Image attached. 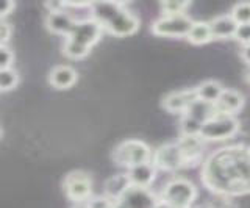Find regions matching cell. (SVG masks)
Segmentation results:
<instances>
[{
  "label": "cell",
  "instance_id": "cell-1",
  "mask_svg": "<svg viewBox=\"0 0 250 208\" xmlns=\"http://www.w3.org/2000/svg\"><path fill=\"white\" fill-rule=\"evenodd\" d=\"M207 187L221 196H239L250 191V150L230 147L213 153L202 175Z\"/></svg>",
  "mask_w": 250,
  "mask_h": 208
},
{
  "label": "cell",
  "instance_id": "cell-2",
  "mask_svg": "<svg viewBox=\"0 0 250 208\" xmlns=\"http://www.w3.org/2000/svg\"><path fill=\"white\" fill-rule=\"evenodd\" d=\"M92 19H96L102 28H106L114 36H130L138 32L139 19L135 13L128 11L124 3L117 2H94L91 3Z\"/></svg>",
  "mask_w": 250,
  "mask_h": 208
},
{
  "label": "cell",
  "instance_id": "cell-3",
  "mask_svg": "<svg viewBox=\"0 0 250 208\" xmlns=\"http://www.w3.org/2000/svg\"><path fill=\"white\" fill-rule=\"evenodd\" d=\"M102 30H104L102 25L92 18L77 21L74 28L66 36L64 45H62V53L72 60L86 57L92 45L100 40Z\"/></svg>",
  "mask_w": 250,
  "mask_h": 208
},
{
  "label": "cell",
  "instance_id": "cell-4",
  "mask_svg": "<svg viewBox=\"0 0 250 208\" xmlns=\"http://www.w3.org/2000/svg\"><path fill=\"white\" fill-rule=\"evenodd\" d=\"M195 197H197L195 185L183 177H177L164 185L160 202L170 208H189Z\"/></svg>",
  "mask_w": 250,
  "mask_h": 208
},
{
  "label": "cell",
  "instance_id": "cell-5",
  "mask_svg": "<svg viewBox=\"0 0 250 208\" xmlns=\"http://www.w3.org/2000/svg\"><path fill=\"white\" fill-rule=\"evenodd\" d=\"M239 130V121L230 114L214 113L202 124L200 138L203 141H224L230 140Z\"/></svg>",
  "mask_w": 250,
  "mask_h": 208
},
{
  "label": "cell",
  "instance_id": "cell-6",
  "mask_svg": "<svg viewBox=\"0 0 250 208\" xmlns=\"http://www.w3.org/2000/svg\"><path fill=\"white\" fill-rule=\"evenodd\" d=\"M113 161L119 166L133 167L141 163H147L152 158L150 147L139 140H127L117 144L113 150Z\"/></svg>",
  "mask_w": 250,
  "mask_h": 208
},
{
  "label": "cell",
  "instance_id": "cell-7",
  "mask_svg": "<svg viewBox=\"0 0 250 208\" xmlns=\"http://www.w3.org/2000/svg\"><path fill=\"white\" fill-rule=\"evenodd\" d=\"M194 24L186 14L180 16H163L152 24V33L164 38H186Z\"/></svg>",
  "mask_w": 250,
  "mask_h": 208
},
{
  "label": "cell",
  "instance_id": "cell-8",
  "mask_svg": "<svg viewBox=\"0 0 250 208\" xmlns=\"http://www.w3.org/2000/svg\"><path fill=\"white\" fill-rule=\"evenodd\" d=\"M62 189H64L66 196L74 202L89 200L92 192V179L88 172L72 171L62 180Z\"/></svg>",
  "mask_w": 250,
  "mask_h": 208
},
{
  "label": "cell",
  "instance_id": "cell-9",
  "mask_svg": "<svg viewBox=\"0 0 250 208\" xmlns=\"http://www.w3.org/2000/svg\"><path fill=\"white\" fill-rule=\"evenodd\" d=\"M158 205L160 200L148 188H138L133 185L114 202L116 208H156Z\"/></svg>",
  "mask_w": 250,
  "mask_h": 208
},
{
  "label": "cell",
  "instance_id": "cell-10",
  "mask_svg": "<svg viewBox=\"0 0 250 208\" xmlns=\"http://www.w3.org/2000/svg\"><path fill=\"white\" fill-rule=\"evenodd\" d=\"M152 163L156 169H161V171H177V169L185 166L182 150H180L177 143H166L160 146L153 153Z\"/></svg>",
  "mask_w": 250,
  "mask_h": 208
},
{
  "label": "cell",
  "instance_id": "cell-11",
  "mask_svg": "<svg viewBox=\"0 0 250 208\" xmlns=\"http://www.w3.org/2000/svg\"><path fill=\"white\" fill-rule=\"evenodd\" d=\"M195 100H197L195 89H180V91H172L167 96H164L161 105L169 113L185 114Z\"/></svg>",
  "mask_w": 250,
  "mask_h": 208
},
{
  "label": "cell",
  "instance_id": "cell-12",
  "mask_svg": "<svg viewBox=\"0 0 250 208\" xmlns=\"http://www.w3.org/2000/svg\"><path fill=\"white\" fill-rule=\"evenodd\" d=\"M203 143L205 141H203L199 135L197 136L182 135V138H180V141L177 144L180 150H182L185 166H195L199 163L203 153Z\"/></svg>",
  "mask_w": 250,
  "mask_h": 208
},
{
  "label": "cell",
  "instance_id": "cell-13",
  "mask_svg": "<svg viewBox=\"0 0 250 208\" xmlns=\"http://www.w3.org/2000/svg\"><path fill=\"white\" fill-rule=\"evenodd\" d=\"M242 106H244V96L238 89L233 88H225L219 100L214 104L216 113L230 114V116H234L236 113H239Z\"/></svg>",
  "mask_w": 250,
  "mask_h": 208
},
{
  "label": "cell",
  "instance_id": "cell-14",
  "mask_svg": "<svg viewBox=\"0 0 250 208\" xmlns=\"http://www.w3.org/2000/svg\"><path fill=\"white\" fill-rule=\"evenodd\" d=\"M75 24H77V21L72 18V14L67 13L66 10L55 11V13H47V16H45L47 30H50L52 33H57V35L67 36Z\"/></svg>",
  "mask_w": 250,
  "mask_h": 208
},
{
  "label": "cell",
  "instance_id": "cell-15",
  "mask_svg": "<svg viewBox=\"0 0 250 208\" xmlns=\"http://www.w3.org/2000/svg\"><path fill=\"white\" fill-rule=\"evenodd\" d=\"M156 171L158 169L155 167L152 161H147V163H141L128 169V179L133 187L138 188H148L153 183Z\"/></svg>",
  "mask_w": 250,
  "mask_h": 208
},
{
  "label": "cell",
  "instance_id": "cell-16",
  "mask_svg": "<svg viewBox=\"0 0 250 208\" xmlns=\"http://www.w3.org/2000/svg\"><path fill=\"white\" fill-rule=\"evenodd\" d=\"M77 79V71L69 64H58L49 72V83L57 89H67L74 86Z\"/></svg>",
  "mask_w": 250,
  "mask_h": 208
},
{
  "label": "cell",
  "instance_id": "cell-17",
  "mask_svg": "<svg viewBox=\"0 0 250 208\" xmlns=\"http://www.w3.org/2000/svg\"><path fill=\"white\" fill-rule=\"evenodd\" d=\"M209 27L211 33H213V40H230V38H234L238 24L233 21L229 13L216 16L213 21H209Z\"/></svg>",
  "mask_w": 250,
  "mask_h": 208
},
{
  "label": "cell",
  "instance_id": "cell-18",
  "mask_svg": "<svg viewBox=\"0 0 250 208\" xmlns=\"http://www.w3.org/2000/svg\"><path fill=\"white\" fill-rule=\"evenodd\" d=\"M194 89H195V96H197L199 100L214 105L225 88L221 84V82H217V80H205Z\"/></svg>",
  "mask_w": 250,
  "mask_h": 208
},
{
  "label": "cell",
  "instance_id": "cell-19",
  "mask_svg": "<svg viewBox=\"0 0 250 208\" xmlns=\"http://www.w3.org/2000/svg\"><path fill=\"white\" fill-rule=\"evenodd\" d=\"M130 187H131V183L128 179V174H116L113 177H109L105 182L106 197L111 200V202H116Z\"/></svg>",
  "mask_w": 250,
  "mask_h": 208
},
{
  "label": "cell",
  "instance_id": "cell-20",
  "mask_svg": "<svg viewBox=\"0 0 250 208\" xmlns=\"http://www.w3.org/2000/svg\"><path fill=\"white\" fill-rule=\"evenodd\" d=\"M186 38H188V41H189L191 44H194V45L208 44L211 40H213V33H211L209 22H205V21L194 22Z\"/></svg>",
  "mask_w": 250,
  "mask_h": 208
},
{
  "label": "cell",
  "instance_id": "cell-21",
  "mask_svg": "<svg viewBox=\"0 0 250 208\" xmlns=\"http://www.w3.org/2000/svg\"><path fill=\"white\" fill-rule=\"evenodd\" d=\"M216 113V108H214V105H211V104H207V102H202V100H195V102L189 106V110H188L185 114H188V116H191L194 119H197L199 122H205L208 121L213 114Z\"/></svg>",
  "mask_w": 250,
  "mask_h": 208
},
{
  "label": "cell",
  "instance_id": "cell-22",
  "mask_svg": "<svg viewBox=\"0 0 250 208\" xmlns=\"http://www.w3.org/2000/svg\"><path fill=\"white\" fill-rule=\"evenodd\" d=\"M19 83V74L16 69H0V91H10L18 86Z\"/></svg>",
  "mask_w": 250,
  "mask_h": 208
},
{
  "label": "cell",
  "instance_id": "cell-23",
  "mask_svg": "<svg viewBox=\"0 0 250 208\" xmlns=\"http://www.w3.org/2000/svg\"><path fill=\"white\" fill-rule=\"evenodd\" d=\"M230 16L238 25L250 24V2L236 3L230 11Z\"/></svg>",
  "mask_w": 250,
  "mask_h": 208
},
{
  "label": "cell",
  "instance_id": "cell-24",
  "mask_svg": "<svg viewBox=\"0 0 250 208\" xmlns=\"http://www.w3.org/2000/svg\"><path fill=\"white\" fill-rule=\"evenodd\" d=\"M191 6V2H163L160 8L164 16H180L186 14V10Z\"/></svg>",
  "mask_w": 250,
  "mask_h": 208
},
{
  "label": "cell",
  "instance_id": "cell-25",
  "mask_svg": "<svg viewBox=\"0 0 250 208\" xmlns=\"http://www.w3.org/2000/svg\"><path fill=\"white\" fill-rule=\"evenodd\" d=\"M200 128H202V122L197 119H194L188 114H183L182 119V135L185 136H197L200 135Z\"/></svg>",
  "mask_w": 250,
  "mask_h": 208
},
{
  "label": "cell",
  "instance_id": "cell-26",
  "mask_svg": "<svg viewBox=\"0 0 250 208\" xmlns=\"http://www.w3.org/2000/svg\"><path fill=\"white\" fill-rule=\"evenodd\" d=\"M14 61V53L10 47H6L5 44H0V69L11 67Z\"/></svg>",
  "mask_w": 250,
  "mask_h": 208
},
{
  "label": "cell",
  "instance_id": "cell-27",
  "mask_svg": "<svg viewBox=\"0 0 250 208\" xmlns=\"http://www.w3.org/2000/svg\"><path fill=\"white\" fill-rule=\"evenodd\" d=\"M234 40H236L238 42H241L242 45L250 44V24L238 25L236 33H234Z\"/></svg>",
  "mask_w": 250,
  "mask_h": 208
},
{
  "label": "cell",
  "instance_id": "cell-28",
  "mask_svg": "<svg viewBox=\"0 0 250 208\" xmlns=\"http://www.w3.org/2000/svg\"><path fill=\"white\" fill-rule=\"evenodd\" d=\"M205 207L207 208H234L231 200L227 199L225 196H221V194H219V197H214L213 200H209Z\"/></svg>",
  "mask_w": 250,
  "mask_h": 208
},
{
  "label": "cell",
  "instance_id": "cell-29",
  "mask_svg": "<svg viewBox=\"0 0 250 208\" xmlns=\"http://www.w3.org/2000/svg\"><path fill=\"white\" fill-rule=\"evenodd\" d=\"M14 8H16V3L11 2V0H0V21L5 16H8Z\"/></svg>",
  "mask_w": 250,
  "mask_h": 208
},
{
  "label": "cell",
  "instance_id": "cell-30",
  "mask_svg": "<svg viewBox=\"0 0 250 208\" xmlns=\"http://www.w3.org/2000/svg\"><path fill=\"white\" fill-rule=\"evenodd\" d=\"M11 36V25L5 21H0V44H5Z\"/></svg>",
  "mask_w": 250,
  "mask_h": 208
},
{
  "label": "cell",
  "instance_id": "cell-31",
  "mask_svg": "<svg viewBox=\"0 0 250 208\" xmlns=\"http://www.w3.org/2000/svg\"><path fill=\"white\" fill-rule=\"evenodd\" d=\"M241 58L244 60V63H247L250 66V44L242 45V49H241Z\"/></svg>",
  "mask_w": 250,
  "mask_h": 208
},
{
  "label": "cell",
  "instance_id": "cell-32",
  "mask_svg": "<svg viewBox=\"0 0 250 208\" xmlns=\"http://www.w3.org/2000/svg\"><path fill=\"white\" fill-rule=\"evenodd\" d=\"M74 208H86V207H74Z\"/></svg>",
  "mask_w": 250,
  "mask_h": 208
},
{
  "label": "cell",
  "instance_id": "cell-33",
  "mask_svg": "<svg viewBox=\"0 0 250 208\" xmlns=\"http://www.w3.org/2000/svg\"><path fill=\"white\" fill-rule=\"evenodd\" d=\"M109 208H116V207H114V202H113V205H111V207H109Z\"/></svg>",
  "mask_w": 250,
  "mask_h": 208
},
{
  "label": "cell",
  "instance_id": "cell-34",
  "mask_svg": "<svg viewBox=\"0 0 250 208\" xmlns=\"http://www.w3.org/2000/svg\"><path fill=\"white\" fill-rule=\"evenodd\" d=\"M0 136H2V128H0Z\"/></svg>",
  "mask_w": 250,
  "mask_h": 208
},
{
  "label": "cell",
  "instance_id": "cell-35",
  "mask_svg": "<svg viewBox=\"0 0 250 208\" xmlns=\"http://www.w3.org/2000/svg\"><path fill=\"white\" fill-rule=\"evenodd\" d=\"M249 82H250V72H249Z\"/></svg>",
  "mask_w": 250,
  "mask_h": 208
}]
</instances>
